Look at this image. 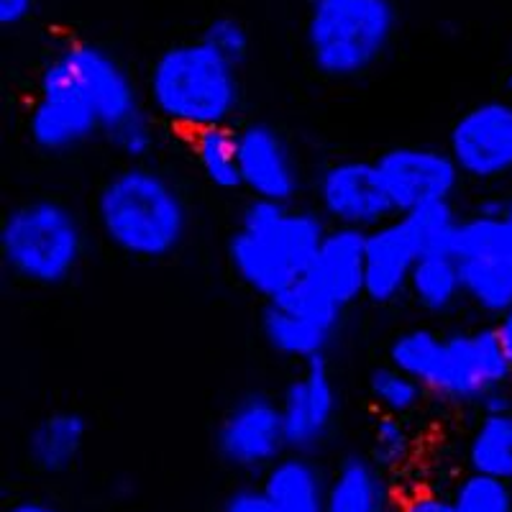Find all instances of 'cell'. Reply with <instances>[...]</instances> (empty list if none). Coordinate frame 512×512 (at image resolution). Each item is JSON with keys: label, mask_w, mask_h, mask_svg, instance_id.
<instances>
[{"label": "cell", "mask_w": 512, "mask_h": 512, "mask_svg": "<svg viewBox=\"0 0 512 512\" xmlns=\"http://www.w3.org/2000/svg\"><path fill=\"white\" fill-rule=\"evenodd\" d=\"M39 93L64 95L90 108L103 134L144 108L126 64L95 41H64L54 49L41 67Z\"/></svg>", "instance_id": "obj_7"}, {"label": "cell", "mask_w": 512, "mask_h": 512, "mask_svg": "<svg viewBox=\"0 0 512 512\" xmlns=\"http://www.w3.org/2000/svg\"><path fill=\"white\" fill-rule=\"evenodd\" d=\"M85 256V226L77 210L57 198L13 205L0 223V262L16 280L59 287L77 274Z\"/></svg>", "instance_id": "obj_6"}, {"label": "cell", "mask_w": 512, "mask_h": 512, "mask_svg": "<svg viewBox=\"0 0 512 512\" xmlns=\"http://www.w3.org/2000/svg\"><path fill=\"white\" fill-rule=\"evenodd\" d=\"M418 239L408 221L395 216L367 233V287L364 297L374 305H392L408 295L410 277L420 262Z\"/></svg>", "instance_id": "obj_15"}, {"label": "cell", "mask_w": 512, "mask_h": 512, "mask_svg": "<svg viewBox=\"0 0 512 512\" xmlns=\"http://www.w3.org/2000/svg\"><path fill=\"white\" fill-rule=\"evenodd\" d=\"M377 167L397 216H408L423 205L454 200L464 180L446 146H392L379 154Z\"/></svg>", "instance_id": "obj_12"}, {"label": "cell", "mask_w": 512, "mask_h": 512, "mask_svg": "<svg viewBox=\"0 0 512 512\" xmlns=\"http://www.w3.org/2000/svg\"><path fill=\"white\" fill-rule=\"evenodd\" d=\"M369 397L379 415H392V418H408L410 413L420 408L425 397V387L405 374L402 369L392 367L390 361L384 367H377L369 374Z\"/></svg>", "instance_id": "obj_25"}, {"label": "cell", "mask_w": 512, "mask_h": 512, "mask_svg": "<svg viewBox=\"0 0 512 512\" xmlns=\"http://www.w3.org/2000/svg\"><path fill=\"white\" fill-rule=\"evenodd\" d=\"M221 512H274L262 487H239L226 497Z\"/></svg>", "instance_id": "obj_32"}, {"label": "cell", "mask_w": 512, "mask_h": 512, "mask_svg": "<svg viewBox=\"0 0 512 512\" xmlns=\"http://www.w3.org/2000/svg\"><path fill=\"white\" fill-rule=\"evenodd\" d=\"M308 280L344 310L354 305L367 287V233L328 226Z\"/></svg>", "instance_id": "obj_16"}, {"label": "cell", "mask_w": 512, "mask_h": 512, "mask_svg": "<svg viewBox=\"0 0 512 512\" xmlns=\"http://www.w3.org/2000/svg\"><path fill=\"white\" fill-rule=\"evenodd\" d=\"M400 11L395 0H310L305 49L328 80H359L392 49Z\"/></svg>", "instance_id": "obj_5"}, {"label": "cell", "mask_w": 512, "mask_h": 512, "mask_svg": "<svg viewBox=\"0 0 512 512\" xmlns=\"http://www.w3.org/2000/svg\"><path fill=\"white\" fill-rule=\"evenodd\" d=\"M26 131L39 152L70 154L103 134V126L98 116L77 100L39 93L29 108Z\"/></svg>", "instance_id": "obj_17"}, {"label": "cell", "mask_w": 512, "mask_h": 512, "mask_svg": "<svg viewBox=\"0 0 512 512\" xmlns=\"http://www.w3.org/2000/svg\"><path fill=\"white\" fill-rule=\"evenodd\" d=\"M402 218L408 221L423 254H454L456 236H459L461 218H464L456 210L454 200L423 205Z\"/></svg>", "instance_id": "obj_26"}, {"label": "cell", "mask_w": 512, "mask_h": 512, "mask_svg": "<svg viewBox=\"0 0 512 512\" xmlns=\"http://www.w3.org/2000/svg\"><path fill=\"white\" fill-rule=\"evenodd\" d=\"M326 231L318 210L249 200L228 239V262L241 285L274 300L308 277Z\"/></svg>", "instance_id": "obj_3"}, {"label": "cell", "mask_w": 512, "mask_h": 512, "mask_svg": "<svg viewBox=\"0 0 512 512\" xmlns=\"http://www.w3.org/2000/svg\"><path fill=\"white\" fill-rule=\"evenodd\" d=\"M200 39L216 49L221 57H226L228 62L236 64V67H241V62L249 57V29H246L236 16H218L213 18V21H208V26L203 29V36H200Z\"/></svg>", "instance_id": "obj_30"}, {"label": "cell", "mask_w": 512, "mask_h": 512, "mask_svg": "<svg viewBox=\"0 0 512 512\" xmlns=\"http://www.w3.org/2000/svg\"><path fill=\"white\" fill-rule=\"evenodd\" d=\"M415 454V436L408 428L405 418L379 415L372 425V456L374 464L384 472H395L408 464Z\"/></svg>", "instance_id": "obj_27"}, {"label": "cell", "mask_w": 512, "mask_h": 512, "mask_svg": "<svg viewBox=\"0 0 512 512\" xmlns=\"http://www.w3.org/2000/svg\"><path fill=\"white\" fill-rule=\"evenodd\" d=\"M190 221V205L180 185L146 162L116 169L95 195L100 236L139 262L177 254L187 241Z\"/></svg>", "instance_id": "obj_1"}, {"label": "cell", "mask_w": 512, "mask_h": 512, "mask_svg": "<svg viewBox=\"0 0 512 512\" xmlns=\"http://www.w3.org/2000/svg\"><path fill=\"white\" fill-rule=\"evenodd\" d=\"M190 154L208 185L216 190H239V131L231 126L198 131L190 136Z\"/></svg>", "instance_id": "obj_24"}, {"label": "cell", "mask_w": 512, "mask_h": 512, "mask_svg": "<svg viewBox=\"0 0 512 512\" xmlns=\"http://www.w3.org/2000/svg\"><path fill=\"white\" fill-rule=\"evenodd\" d=\"M315 203L328 226L369 233L397 216L377 159H336L320 169Z\"/></svg>", "instance_id": "obj_9"}, {"label": "cell", "mask_w": 512, "mask_h": 512, "mask_svg": "<svg viewBox=\"0 0 512 512\" xmlns=\"http://www.w3.org/2000/svg\"><path fill=\"white\" fill-rule=\"evenodd\" d=\"M105 136L113 149L128 159V164H144L157 149V121L152 118V111L141 108L111 131H105Z\"/></svg>", "instance_id": "obj_29"}, {"label": "cell", "mask_w": 512, "mask_h": 512, "mask_svg": "<svg viewBox=\"0 0 512 512\" xmlns=\"http://www.w3.org/2000/svg\"><path fill=\"white\" fill-rule=\"evenodd\" d=\"M39 0H0V26L3 29H13L29 21L31 13L36 11Z\"/></svg>", "instance_id": "obj_33"}, {"label": "cell", "mask_w": 512, "mask_h": 512, "mask_svg": "<svg viewBox=\"0 0 512 512\" xmlns=\"http://www.w3.org/2000/svg\"><path fill=\"white\" fill-rule=\"evenodd\" d=\"M408 295L431 315L451 313L464 300V282L456 254H423L410 277Z\"/></svg>", "instance_id": "obj_23"}, {"label": "cell", "mask_w": 512, "mask_h": 512, "mask_svg": "<svg viewBox=\"0 0 512 512\" xmlns=\"http://www.w3.org/2000/svg\"><path fill=\"white\" fill-rule=\"evenodd\" d=\"M287 451L310 456L331 436L338 413V390L326 359L308 361L280 395Z\"/></svg>", "instance_id": "obj_13"}, {"label": "cell", "mask_w": 512, "mask_h": 512, "mask_svg": "<svg viewBox=\"0 0 512 512\" xmlns=\"http://www.w3.org/2000/svg\"><path fill=\"white\" fill-rule=\"evenodd\" d=\"M395 512H456L454 497L433 487H413L397 500Z\"/></svg>", "instance_id": "obj_31"}, {"label": "cell", "mask_w": 512, "mask_h": 512, "mask_svg": "<svg viewBox=\"0 0 512 512\" xmlns=\"http://www.w3.org/2000/svg\"><path fill=\"white\" fill-rule=\"evenodd\" d=\"M6 512H64L62 507L54 505L49 500H39V497H26V500H16Z\"/></svg>", "instance_id": "obj_34"}, {"label": "cell", "mask_w": 512, "mask_h": 512, "mask_svg": "<svg viewBox=\"0 0 512 512\" xmlns=\"http://www.w3.org/2000/svg\"><path fill=\"white\" fill-rule=\"evenodd\" d=\"M446 149L464 180L489 185L512 177V98L466 108L448 131Z\"/></svg>", "instance_id": "obj_10"}, {"label": "cell", "mask_w": 512, "mask_h": 512, "mask_svg": "<svg viewBox=\"0 0 512 512\" xmlns=\"http://www.w3.org/2000/svg\"><path fill=\"white\" fill-rule=\"evenodd\" d=\"M344 308L336 305L326 292H320L305 277L290 290L267 300L262 313V333L269 349L300 364L326 359Z\"/></svg>", "instance_id": "obj_8"}, {"label": "cell", "mask_w": 512, "mask_h": 512, "mask_svg": "<svg viewBox=\"0 0 512 512\" xmlns=\"http://www.w3.org/2000/svg\"><path fill=\"white\" fill-rule=\"evenodd\" d=\"M274 512H326L328 477L310 456L287 451L259 482Z\"/></svg>", "instance_id": "obj_19"}, {"label": "cell", "mask_w": 512, "mask_h": 512, "mask_svg": "<svg viewBox=\"0 0 512 512\" xmlns=\"http://www.w3.org/2000/svg\"><path fill=\"white\" fill-rule=\"evenodd\" d=\"M495 331L497 338H500L502 349L507 351V356H510L512 361V308L495 320Z\"/></svg>", "instance_id": "obj_35"}, {"label": "cell", "mask_w": 512, "mask_h": 512, "mask_svg": "<svg viewBox=\"0 0 512 512\" xmlns=\"http://www.w3.org/2000/svg\"><path fill=\"white\" fill-rule=\"evenodd\" d=\"M451 497L456 512H512V484L484 474H464Z\"/></svg>", "instance_id": "obj_28"}, {"label": "cell", "mask_w": 512, "mask_h": 512, "mask_svg": "<svg viewBox=\"0 0 512 512\" xmlns=\"http://www.w3.org/2000/svg\"><path fill=\"white\" fill-rule=\"evenodd\" d=\"M390 364L418 379L425 392L456 405H479L502 392L512 377V361L495 326L441 333L415 326L390 344Z\"/></svg>", "instance_id": "obj_2"}, {"label": "cell", "mask_w": 512, "mask_h": 512, "mask_svg": "<svg viewBox=\"0 0 512 512\" xmlns=\"http://www.w3.org/2000/svg\"><path fill=\"white\" fill-rule=\"evenodd\" d=\"M88 441V423L75 410H54L36 420L26 438V456L41 474L70 472Z\"/></svg>", "instance_id": "obj_22"}, {"label": "cell", "mask_w": 512, "mask_h": 512, "mask_svg": "<svg viewBox=\"0 0 512 512\" xmlns=\"http://www.w3.org/2000/svg\"><path fill=\"white\" fill-rule=\"evenodd\" d=\"M392 489L372 456L349 454L328 477L326 512H387Z\"/></svg>", "instance_id": "obj_20"}, {"label": "cell", "mask_w": 512, "mask_h": 512, "mask_svg": "<svg viewBox=\"0 0 512 512\" xmlns=\"http://www.w3.org/2000/svg\"><path fill=\"white\" fill-rule=\"evenodd\" d=\"M239 175L251 200L292 205L303 187L290 141L262 121L239 128Z\"/></svg>", "instance_id": "obj_14"}, {"label": "cell", "mask_w": 512, "mask_h": 512, "mask_svg": "<svg viewBox=\"0 0 512 512\" xmlns=\"http://www.w3.org/2000/svg\"><path fill=\"white\" fill-rule=\"evenodd\" d=\"M216 451L231 469L264 474L287 454L280 400L246 392L223 413L216 428Z\"/></svg>", "instance_id": "obj_11"}, {"label": "cell", "mask_w": 512, "mask_h": 512, "mask_svg": "<svg viewBox=\"0 0 512 512\" xmlns=\"http://www.w3.org/2000/svg\"><path fill=\"white\" fill-rule=\"evenodd\" d=\"M146 103L154 118L190 136L231 126L241 105L239 67L203 39L169 44L149 67Z\"/></svg>", "instance_id": "obj_4"}, {"label": "cell", "mask_w": 512, "mask_h": 512, "mask_svg": "<svg viewBox=\"0 0 512 512\" xmlns=\"http://www.w3.org/2000/svg\"><path fill=\"white\" fill-rule=\"evenodd\" d=\"M469 472L512 484V400L505 390L482 405V418L466 438Z\"/></svg>", "instance_id": "obj_18"}, {"label": "cell", "mask_w": 512, "mask_h": 512, "mask_svg": "<svg viewBox=\"0 0 512 512\" xmlns=\"http://www.w3.org/2000/svg\"><path fill=\"white\" fill-rule=\"evenodd\" d=\"M456 259L466 303L495 320L512 308V241Z\"/></svg>", "instance_id": "obj_21"}, {"label": "cell", "mask_w": 512, "mask_h": 512, "mask_svg": "<svg viewBox=\"0 0 512 512\" xmlns=\"http://www.w3.org/2000/svg\"><path fill=\"white\" fill-rule=\"evenodd\" d=\"M502 213H505V221L510 223L512 228V195L507 200H502Z\"/></svg>", "instance_id": "obj_36"}, {"label": "cell", "mask_w": 512, "mask_h": 512, "mask_svg": "<svg viewBox=\"0 0 512 512\" xmlns=\"http://www.w3.org/2000/svg\"><path fill=\"white\" fill-rule=\"evenodd\" d=\"M507 90H510V98H512V70H510V77H507Z\"/></svg>", "instance_id": "obj_37"}]
</instances>
